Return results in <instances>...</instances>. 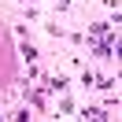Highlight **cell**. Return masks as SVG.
Instances as JSON below:
<instances>
[{"mask_svg": "<svg viewBox=\"0 0 122 122\" xmlns=\"http://www.w3.org/2000/svg\"><path fill=\"white\" fill-rule=\"evenodd\" d=\"M48 89H52V92H63V89H67V78H63V74H52V78H48Z\"/></svg>", "mask_w": 122, "mask_h": 122, "instance_id": "cell-1", "label": "cell"}, {"mask_svg": "<svg viewBox=\"0 0 122 122\" xmlns=\"http://www.w3.org/2000/svg\"><path fill=\"white\" fill-rule=\"evenodd\" d=\"M22 56H26V63L33 67V59H37V48H33V45H22Z\"/></svg>", "mask_w": 122, "mask_h": 122, "instance_id": "cell-2", "label": "cell"}]
</instances>
